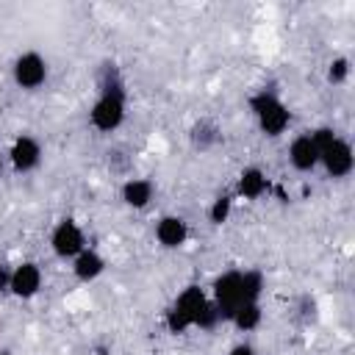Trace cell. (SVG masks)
<instances>
[{"label": "cell", "instance_id": "cell-1", "mask_svg": "<svg viewBox=\"0 0 355 355\" xmlns=\"http://www.w3.org/2000/svg\"><path fill=\"white\" fill-rule=\"evenodd\" d=\"M125 111H128L125 78L114 61H105L97 69V97L89 108V125L97 133H114L125 122Z\"/></svg>", "mask_w": 355, "mask_h": 355}, {"label": "cell", "instance_id": "cell-2", "mask_svg": "<svg viewBox=\"0 0 355 355\" xmlns=\"http://www.w3.org/2000/svg\"><path fill=\"white\" fill-rule=\"evenodd\" d=\"M208 302H211V297H208L205 288H200V286H194V283L186 286V288L172 300V305L166 308V313H164V327H166L172 336H183L186 330L197 327V322H200L202 311L208 308Z\"/></svg>", "mask_w": 355, "mask_h": 355}, {"label": "cell", "instance_id": "cell-3", "mask_svg": "<svg viewBox=\"0 0 355 355\" xmlns=\"http://www.w3.org/2000/svg\"><path fill=\"white\" fill-rule=\"evenodd\" d=\"M247 103H250V111H252V116H255V125H258V130H261L263 136L277 139V136H283V133L288 130V125H291V111H288V105H286L275 92L261 89V92L250 94Z\"/></svg>", "mask_w": 355, "mask_h": 355}, {"label": "cell", "instance_id": "cell-4", "mask_svg": "<svg viewBox=\"0 0 355 355\" xmlns=\"http://www.w3.org/2000/svg\"><path fill=\"white\" fill-rule=\"evenodd\" d=\"M47 75H50V67H47V58L36 50H25L14 58L11 64V78L17 83V89L22 92H36L47 83Z\"/></svg>", "mask_w": 355, "mask_h": 355}, {"label": "cell", "instance_id": "cell-5", "mask_svg": "<svg viewBox=\"0 0 355 355\" xmlns=\"http://www.w3.org/2000/svg\"><path fill=\"white\" fill-rule=\"evenodd\" d=\"M208 297L216 305L219 319L222 322H230L233 311L244 302L241 300V269H227V272L216 275L214 283H211V294Z\"/></svg>", "mask_w": 355, "mask_h": 355}, {"label": "cell", "instance_id": "cell-6", "mask_svg": "<svg viewBox=\"0 0 355 355\" xmlns=\"http://www.w3.org/2000/svg\"><path fill=\"white\" fill-rule=\"evenodd\" d=\"M89 244H86V233L83 227L72 219V216H64L55 222V227L50 230V250L55 258L61 261H72L78 252H83Z\"/></svg>", "mask_w": 355, "mask_h": 355}, {"label": "cell", "instance_id": "cell-7", "mask_svg": "<svg viewBox=\"0 0 355 355\" xmlns=\"http://www.w3.org/2000/svg\"><path fill=\"white\" fill-rule=\"evenodd\" d=\"M319 166L324 169L327 178L333 180H341L352 172L355 166V153H352V144L344 139V136H336L330 139L327 144L319 147Z\"/></svg>", "mask_w": 355, "mask_h": 355}, {"label": "cell", "instance_id": "cell-8", "mask_svg": "<svg viewBox=\"0 0 355 355\" xmlns=\"http://www.w3.org/2000/svg\"><path fill=\"white\" fill-rule=\"evenodd\" d=\"M6 158H8V164H11L14 172H19V175L33 172L42 164V141L36 136H31V133H19L11 141Z\"/></svg>", "mask_w": 355, "mask_h": 355}, {"label": "cell", "instance_id": "cell-9", "mask_svg": "<svg viewBox=\"0 0 355 355\" xmlns=\"http://www.w3.org/2000/svg\"><path fill=\"white\" fill-rule=\"evenodd\" d=\"M44 275L42 266L36 261H22L11 269V283H8V294L17 300H33L42 291Z\"/></svg>", "mask_w": 355, "mask_h": 355}, {"label": "cell", "instance_id": "cell-10", "mask_svg": "<svg viewBox=\"0 0 355 355\" xmlns=\"http://www.w3.org/2000/svg\"><path fill=\"white\" fill-rule=\"evenodd\" d=\"M155 241L164 247V250H180L186 241H189V222L178 214H164L158 222H155Z\"/></svg>", "mask_w": 355, "mask_h": 355}, {"label": "cell", "instance_id": "cell-11", "mask_svg": "<svg viewBox=\"0 0 355 355\" xmlns=\"http://www.w3.org/2000/svg\"><path fill=\"white\" fill-rule=\"evenodd\" d=\"M288 164L297 172H302V175H308V172H313L319 166V150H316L311 133H297L291 139V144H288Z\"/></svg>", "mask_w": 355, "mask_h": 355}, {"label": "cell", "instance_id": "cell-12", "mask_svg": "<svg viewBox=\"0 0 355 355\" xmlns=\"http://www.w3.org/2000/svg\"><path fill=\"white\" fill-rule=\"evenodd\" d=\"M269 189H272V183H269V178H266V172L261 166H244L239 172V180H236V194L239 197L255 202L263 194H269Z\"/></svg>", "mask_w": 355, "mask_h": 355}, {"label": "cell", "instance_id": "cell-13", "mask_svg": "<svg viewBox=\"0 0 355 355\" xmlns=\"http://www.w3.org/2000/svg\"><path fill=\"white\" fill-rule=\"evenodd\" d=\"M119 197H122V202H125L128 208L144 211V208L153 202V197H155V186H153L150 178H128V180L119 186Z\"/></svg>", "mask_w": 355, "mask_h": 355}, {"label": "cell", "instance_id": "cell-14", "mask_svg": "<svg viewBox=\"0 0 355 355\" xmlns=\"http://www.w3.org/2000/svg\"><path fill=\"white\" fill-rule=\"evenodd\" d=\"M105 258L94 250V247H86L83 252H78L75 258H72V275H75V280H80V283H94L97 277H103V272H105Z\"/></svg>", "mask_w": 355, "mask_h": 355}, {"label": "cell", "instance_id": "cell-15", "mask_svg": "<svg viewBox=\"0 0 355 355\" xmlns=\"http://www.w3.org/2000/svg\"><path fill=\"white\" fill-rule=\"evenodd\" d=\"M219 139H222V130H219V125H216L214 119H197V122L191 125V130H189V141H191V147L200 150V153L214 150V147L219 144Z\"/></svg>", "mask_w": 355, "mask_h": 355}, {"label": "cell", "instance_id": "cell-16", "mask_svg": "<svg viewBox=\"0 0 355 355\" xmlns=\"http://www.w3.org/2000/svg\"><path fill=\"white\" fill-rule=\"evenodd\" d=\"M261 322H263L261 302H241V305L233 311V316H230V324H233L239 333H250V330H255Z\"/></svg>", "mask_w": 355, "mask_h": 355}, {"label": "cell", "instance_id": "cell-17", "mask_svg": "<svg viewBox=\"0 0 355 355\" xmlns=\"http://www.w3.org/2000/svg\"><path fill=\"white\" fill-rule=\"evenodd\" d=\"M263 288H266L263 272H258V269H244L241 272V300L244 302H261Z\"/></svg>", "mask_w": 355, "mask_h": 355}, {"label": "cell", "instance_id": "cell-18", "mask_svg": "<svg viewBox=\"0 0 355 355\" xmlns=\"http://www.w3.org/2000/svg\"><path fill=\"white\" fill-rule=\"evenodd\" d=\"M230 214H233V194H227V191L216 194L211 200V205H208V222L214 227H219V225H225L230 219Z\"/></svg>", "mask_w": 355, "mask_h": 355}, {"label": "cell", "instance_id": "cell-19", "mask_svg": "<svg viewBox=\"0 0 355 355\" xmlns=\"http://www.w3.org/2000/svg\"><path fill=\"white\" fill-rule=\"evenodd\" d=\"M349 72H352V64L347 55H336L330 64H327V83L333 86H344L349 80Z\"/></svg>", "mask_w": 355, "mask_h": 355}, {"label": "cell", "instance_id": "cell-20", "mask_svg": "<svg viewBox=\"0 0 355 355\" xmlns=\"http://www.w3.org/2000/svg\"><path fill=\"white\" fill-rule=\"evenodd\" d=\"M227 355H258V352H255V347H252V344L239 341V344H233V347L227 349Z\"/></svg>", "mask_w": 355, "mask_h": 355}, {"label": "cell", "instance_id": "cell-21", "mask_svg": "<svg viewBox=\"0 0 355 355\" xmlns=\"http://www.w3.org/2000/svg\"><path fill=\"white\" fill-rule=\"evenodd\" d=\"M8 283H11V269L0 263V294H8Z\"/></svg>", "mask_w": 355, "mask_h": 355}, {"label": "cell", "instance_id": "cell-22", "mask_svg": "<svg viewBox=\"0 0 355 355\" xmlns=\"http://www.w3.org/2000/svg\"><path fill=\"white\" fill-rule=\"evenodd\" d=\"M0 355H14V352L11 349H0Z\"/></svg>", "mask_w": 355, "mask_h": 355}, {"label": "cell", "instance_id": "cell-23", "mask_svg": "<svg viewBox=\"0 0 355 355\" xmlns=\"http://www.w3.org/2000/svg\"><path fill=\"white\" fill-rule=\"evenodd\" d=\"M0 172H3V153H0Z\"/></svg>", "mask_w": 355, "mask_h": 355}]
</instances>
